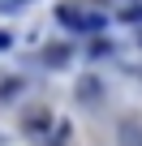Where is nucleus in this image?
Returning <instances> with one entry per match:
<instances>
[{
    "mask_svg": "<svg viewBox=\"0 0 142 146\" xmlns=\"http://www.w3.org/2000/svg\"><path fill=\"white\" fill-rule=\"evenodd\" d=\"M26 133L39 137V142H52V116L47 112H30L26 116Z\"/></svg>",
    "mask_w": 142,
    "mask_h": 146,
    "instance_id": "1",
    "label": "nucleus"
},
{
    "mask_svg": "<svg viewBox=\"0 0 142 146\" xmlns=\"http://www.w3.org/2000/svg\"><path fill=\"white\" fill-rule=\"evenodd\" d=\"M56 17H60V26H69V30H86V13H82V9H73V5H60V9H56Z\"/></svg>",
    "mask_w": 142,
    "mask_h": 146,
    "instance_id": "2",
    "label": "nucleus"
},
{
    "mask_svg": "<svg viewBox=\"0 0 142 146\" xmlns=\"http://www.w3.org/2000/svg\"><path fill=\"white\" fill-rule=\"evenodd\" d=\"M43 60H47L52 69H60V64H69V47H65V43H52V47L43 52Z\"/></svg>",
    "mask_w": 142,
    "mask_h": 146,
    "instance_id": "3",
    "label": "nucleus"
},
{
    "mask_svg": "<svg viewBox=\"0 0 142 146\" xmlns=\"http://www.w3.org/2000/svg\"><path fill=\"white\" fill-rule=\"evenodd\" d=\"M78 99H82V103H95V99H99V82H95V78H82V82H78Z\"/></svg>",
    "mask_w": 142,
    "mask_h": 146,
    "instance_id": "4",
    "label": "nucleus"
},
{
    "mask_svg": "<svg viewBox=\"0 0 142 146\" xmlns=\"http://www.w3.org/2000/svg\"><path fill=\"white\" fill-rule=\"evenodd\" d=\"M22 95V82L17 78H5V86H0V99H17Z\"/></svg>",
    "mask_w": 142,
    "mask_h": 146,
    "instance_id": "5",
    "label": "nucleus"
},
{
    "mask_svg": "<svg viewBox=\"0 0 142 146\" xmlns=\"http://www.w3.org/2000/svg\"><path fill=\"white\" fill-rule=\"evenodd\" d=\"M116 17H121V22H142V0H133V5H129V9H121Z\"/></svg>",
    "mask_w": 142,
    "mask_h": 146,
    "instance_id": "6",
    "label": "nucleus"
},
{
    "mask_svg": "<svg viewBox=\"0 0 142 146\" xmlns=\"http://www.w3.org/2000/svg\"><path fill=\"white\" fill-rule=\"evenodd\" d=\"M35 0H0V13H17V9H30Z\"/></svg>",
    "mask_w": 142,
    "mask_h": 146,
    "instance_id": "7",
    "label": "nucleus"
},
{
    "mask_svg": "<svg viewBox=\"0 0 142 146\" xmlns=\"http://www.w3.org/2000/svg\"><path fill=\"white\" fill-rule=\"evenodd\" d=\"M9 47H13V35H9V30H0V52H9Z\"/></svg>",
    "mask_w": 142,
    "mask_h": 146,
    "instance_id": "8",
    "label": "nucleus"
}]
</instances>
